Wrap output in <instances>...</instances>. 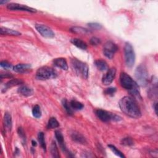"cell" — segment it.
Instances as JSON below:
<instances>
[{
  "instance_id": "obj_38",
  "label": "cell",
  "mask_w": 158,
  "mask_h": 158,
  "mask_svg": "<svg viewBox=\"0 0 158 158\" xmlns=\"http://www.w3.org/2000/svg\"><path fill=\"white\" fill-rule=\"evenodd\" d=\"M7 1H0V4H6V3H7Z\"/></svg>"
},
{
  "instance_id": "obj_12",
  "label": "cell",
  "mask_w": 158,
  "mask_h": 158,
  "mask_svg": "<svg viewBox=\"0 0 158 158\" xmlns=\"http://www.w3.org/2000/svg\"><path fill=\"white\" fill-rule=\"evenodd\" d=\"M31 69V65L28 64H19L13 67V70L15 72L23 73L29 71Z\"/></svg>"
},
{
  "instance_id": "obj_20",
  "label": "cell",
  "mask_w": 158,
  "mask_h": 158,
  "mask_svg": "<svg viewBox=\"0 0 158 158\" xmlns=\"http://www.w3.org/2000/svg\"><path fill=\"white\" fill-rule=\"evenodd\" d=\"M94 64L96 67L101 71H106L109 69L107 62L102 59H98L94 61Z\"/></svg>"
},
{
  "instance_id": "obj_21",
  "label": "cell",
  "mask_w": 158,
  "mask_h": 158,
  "mask_svg": "<svg viewBox=\"0 0 158 158\" xmlns=\"http://www.w3.org/2000/svg\"><path fill=\"white\" fill-rule=\"evenodd\" d=\"M70 31L74 33H77V34H82V35H85L91 33V30H88L85 28H83L81 27H72L70 29Z\"/></svg>"
},
{
  "instance_id": "obj_22",
  "label": "cell",
  "mask_w": 158,
  "mask_h": 158,
  "mask_svg": "<svg viewBox=\"0 0 158 158\" xmlns=\"http://www.w3.org/2000/svg\"><path fill=\"white\" fill-rule=\"evenodd\" d=\"M4 123L6 128L8 130H10L12 128V117L9 113L6 112L4 116Z\"/></svg>"
},
{
  "instance_id": "obj_24",
  "label": "cell",
  "mask_w": 158,
  "mask_h": 158,
  "mask_svg": "<svg viewBox=\"0 0 158 158\" xmlns=\"http://www.w3.org/2000/svg\"><path fill=\"white\" fill-rule=\"evenodd\" d=\"M59 123L56 120V118L54 117H51L49 118L48 121L47 128L48 129H54L59 127Z\"/></svg>"
},
{
  "instance_id": "obj_1",
  "label": "cell",
  "mask_w": 158,
  "mask_h": 158,
  "mask_svg": "<svg viewBox=\"0 0 158 158\" xmlns=\"http://www.w3.org/2000/svg\"><path fill=\"white\" fill-rule=\"evenodd\" d=\"M120 110L125 115L134 118H138L141 116V112L136 101L130 96H125L119 101Z\"/></svg>"
},
{
  "instance_id": "obj_34",
  "label": "cell",
  "mask_w": 158,
  "mask_h": 158,
  "mask_svg": "<svg viewBox=\"0 0 158 158\" xmlns=\"http://www.w3.org/2000/svg\"><path fill=\"white\" fill-rule=\"evenodd\" d=\"M90 43L92 45L96 46L98 44H99L101 43V40L99 39L97 37H92L90 39Z\"/></svg>"
},
{
  "instance_id": "obj_27",
  "label": "cell",
  "mask_w": 158,
  "mask_h": 158,
  "mask_svg": "<svg viewBox=\"0 0 158 158\" xmlns=\"http://www.w3.org/2000/svg\"><path fill=\"white\" fill-rule=\"evenodd\" d=\"M62 106H63L64 108L65 109V111L67 112V113L69 115H72L73 114V109H72V107H71V106L70 105V103L68 102L67 99H64L62 100Z\"/></svg>"
},
{
  "instance_id": "obj_11",
  "label": "cell",
  "mask_w": 158,
  "mask_h": 158,
  "mask_svg": "<svg viewBox=\"0 0 158 158\" xmlns=\"http://www.w3.org/2000/svg\"><path fill=\"white\" fill-rule=\"evenodd\" d=\"M116 73V69L115 68H111L107 70V73L103 76L102 78V82L105 85H110L115 77Z\"/></svg>"
},
{
  "instance_id": "obj_14",
  "label": "cell",
  "mask_w": 158,
  "mask_h": 158,
  "mask_svg": "<svg viewBox=\"0 0 158 158\" xmlns=\"http://www.w3.org/2000/svg\"><path fill=\"white\" fill-rule=\"evenodd\" d=\"M71 138L74 141H75L77 143L83 144L86 143V140L85 138L78 132L73 131V133H72Z\"/></svg>"
},
{
  "instance_id": "obj_33",
  "label": "cell",
  "mask_w": 158,
  "mask_h": 158,
  "mask_svg": "<svg viewBox=\"0 0 158 158\" xmlns=\"http://www.w3.org/2000/svg\"><path fill=\"white\" fill-rule=\"evenodd\" d=\"M88 25L93 30H100L102 28L101 25L98 23H89Z\"/></svg>"
},
{
  "instance_id": "obj_32",
  "label": "cell",
  "mask_w": 158,
  "mask_h": 158,
  "mask_svg": "<svg viewBox=\"0 0 158 158\" xmlns=\"http://www.w3.org/2000/svg\"><path fill=\"white\" fill-rule=\"evenodd\" d=\"M116 91V88H114V87H109L108 88H106L104 91V93L107 95H109V96H113L114 94V93Z\"/></svg>"
},
{
  "instance_id": "obj_17",
  "label": "cell",
  "mask_w": 158,
  "mask_h": 158,
  "mask_svg": "<svg viewBox=\"0 0 158 158\" xmlns=\"http://www.w3.org/2000/svg\"><path fill=\"white\" fill-rule=\"evenodd\" d=\"M0 33L1 35H10V36H19L21 33L16 30H14L12 29H9L6 27H1L0 28Z\"/></svg>"
},
{
  "instance_id": "obj_25",
  "label": "cell",
  "mask_w": 158,
  "mask_h": 158,
  "mask_svg": "<svg viewBox=\"0 0 158 158\" xmlns=\"http://www.w3.org/2000/svg\"><path fill=\"white\" fill-rule=\"evenodd\" d=\"M70 105L72 109H74L75 110H81L83 108V105L82 103L76 101V100H72L70 102Z\"/></svg>"
},
{
  "instance_id": "obj_37",
  "label": "cell",
  "mask_w": 158,
  "mask_h": 158,
  "mask_svg": "<svg viewBox=\"0 0 158 158\" xmlns=\"http://www.w3.org/2000/svg\"><path fill=\"white\" fill-rule=\"evenodd\" d=\"M31 143H32V145H33V146H36V142L35 141L32 140V141H31Z\"/></svg>"
},
{
  "instance_id": "obj_16",
  "label": "cell",
  "mask_w": 158,
  "mask_h": 158,
  "mask_svg": "<svg viewBox=\"0 0 158 158\" xmlns=\"http://www.w3.org/2000/svg\"><path fill=\"white\" fill-rule=\"evenodd\" d=\"M18 93H20V94L24 96H29L33 94V89L25 85H22L20 86L17 90Z\"/></svg>"
},
{
  "instance_id": "obj_15",
  "label": "cell",
  "mask_w": 158,
  "mask_h": 158,
  "mask_svg": "<svg viewBox=\"0 0 158 158\" xmlns=\"http://www.w3.org/2000/svg\"><path fill=\"white\" fill-rule=\"evenodd\" d=\"M22 83H23V81L20 80V79H12V80H9V81H7L5 84L4 87L2 89V92L6 91L7 89H9V88H10L13 86L19 85H21Z\"/></svg>"
},
{
  "instance_id": "obj_19",
  "label": "cell",
  "mask_w": 158,
  "mask_h": 158,
  "mask_svg": "<svg viewBox=\"0 0 158 158\" xmlns=\"http://www.w3.org/2000/svg\"><path fill=\"white\" fill-rule=\"evenodd\" d=\"M71 43L77 48L83 49V50H86L87 49V44L85 42L81 40L80 39L78 38H73L71 40Z\"/></svg>"
},
{
  "instance_id": "obj_9",
  "label": "cell",
  "mask_w": 158,
  "mask_h": 158,
  "mask_svg": "<svg viewBox=\"0 0 158 158\" xmlns=\"http://www.w3.org/2000/svg\"><path fill=\"white\" fill-rule=\"evenodd\" d=\"M35 28L41 34V36L47 38H52L54 37V33L48 26L44 24H36Z\"/></svg>"
},
{
  "instance_id": "obj_2",
  "label": "cell",
  "mask_w": 158,
  "mask_h": 158,
  "mask_svg": "<svg viewBox=\"0 0 158 158\" xmlns=\"http://www.w3.org/2000/svg\"><path fill=\"white\" fill-rule=\"evenodd\" d=\"M120 83L121 86L125 89L128 90L133 96L136 98H141L138 85L127 73L125 72L120 73Z\"/></svg>"
},
{
  "instance_id": "obj_31",
  "label": "cell",
  "mask_w": 158,
  "mask_h": 158,
  "mask_svg": "<svg viewBox=\"0 0 158 158\" xmlns=\"http://www.w3.org/2000/svg\"><path fill=\"white\" fill-rule=\"evenodd\" d=\"M17 133H18L19 136L20 137V138L22 139L23 143H25L26 142V137H25V132H24L23 128L22 127H19L18 130H17Z\"/></svg>"
},
{
  "instance_id": "obj_7",
  "label": "cell",
  "mask_w": 158,
  "mask_h": 158,
  "mask_svg": "<svg viewBox=\"0 0 158 158\" xmlns=\"http://www.w3.org/2000/svg\"><path fill=\"white\" fill-rule=\"evenodd\" d=\"M124 57L127 66L131 67L135 64V54L133 46L128 42H127L124 46Z\"/></svg>"
},
{
  "instance_id": "obj_3",
  "label": "cell",
  "mask_w": 158,
  "mask_h": 158,
  "mask_svg": "<svg viewBox=\"0 0 158 158\" xmlns=\"http://www.w3.org/2000/svg\"><path fill=\"white\" fill-rule=\"evenodd\" d=\"M135 76L138 85L142 86H145L148 85L149 81V75L144 65L140 64L136 67L135 72Z\"/></svg>"
},
{
  "instance_id": "obj_18",
  "label": "cell",
  "mask_w": 158,
  "mask_h": 158,
  "mask_svg": "<svg viewBox=\"0 0 158 158\" xmlns=\"http://www.w3.org/2000/svg\"><path fill=\"white\" fill-rule=\"evenodd\" d=\"M55 136H56V138L57 141H58L60 148H62V149L64 151H67V149H66V147H65V145L64 143V136H63L62 133L59 130H56L55 131Z\"/></svg>"
},
{
  "instance_id": "obj_35",
  "label": "cell",
  "mask_w": 158,
  "mask_h": 158,
  "mask_svg": "<svg viewBox=\"0 0 158 158\" xmlns=\"http://www.w3.org/2000/svg\"><path fill=\"white\" fill-rule=\"evenodd\" d=\"M0 65L1 67L4 68V69H10L12 66L9 62H8L7 61H6V60L1 61L0 63Z\"/></svg>"
},
{
  "instance_id": "obj_28",
  "label": "cell",
  "mask_w": 158,
  "mask_h": 158,
  "mask_svg": "<svg viewBox=\"0 0 158 158\" xmlns=\"http://www.w3.org/2000/svg\"><path fill=\"white\" fill-rule=\"evenodd\" d=\"M108 147L113 152V153L114 154H115L116 156H118L120 157H122V158L125 157V156L123 154V153L120 151H119L115 146L112 145V144H109Z\"/></svg>"
},
{
  "instance_id": "obj_29",
  "label": "cell",
  "mask_w": 158,
  "mask_h": 158,
  "mask_svg": "<svg viewBox=\"0 0 158 158\" xmlns=\"http://www.w3.org/2000/svg\"><path fill=\"white\" fill-rule=\"evenodd\" d=\"M33 115L35 118H40L41 116V111L38 105H35L32 109Z\"/></svg>"
},
{
  "instance_id": "obj_4",
  "label": "cell",
  "mask_w": 158,
  "mask_h": 158,
  "mask_svg": "<svg viewBox=\"0 0 158 158\" xmlns=\"http://www.w3.org/2000/svg\"><path fill=\"white\" fill-rule=\"evenodd\" d=\"M71 66L75 73L86 79L88 77V66L86 64L77 59H72L71 60Z\"/></svg>"
},
{
  "instance_id": "obj_36",
  "label": "cell",
  "mask_w": 158,
  "mask_h": 158,
  "mask_svg": "<svg viewBox=\"0 0 158 158\" xmlns=\"http://www.w3.org/2000/svg\"><path fill=\"white\" fill-rule=\"evenodd\" d=\"M157 102H155L154 103V106H153V108H154V111H155V113L156 114H157Z\"/></svg>"
},
{
  "instance_id": "obj_6",
  "label": "cell",
  "mask_w": 158,
  "mask_h": 158,
  "mask_svg": "<svg viewBox=\"0 0 158 158\" xmlns=\"http://www.w3.org/2000/svg\"><path fill=\"white\" fill-rule=\"evenodd\" d=\"M95 113L98 118L104 122L109 121H119L122 119L120 116L101 109H97L95 111Z\"/></svg>"
},
{
  "instance_id": "obj_8",
  "label": "cell",
  "mask_w": 158,
  "mask_h": 158,
  "mask_svg": "<svg viewBox=\"0 0 158 158\" xmlns=\"http://www.w3.org/2000/svg\"><path fill=\"white\" fill-rule=\"evenodd\" d=\"M117 50V45L111 41H107L103 46V54L108 59H112Z\"/></svg>"
},
{
  "instance_id": "obj_30",
  "label": "cell",
  "mask_w": 158,
  "mask_h": 158,
  "mask_svg": "<svg viewBox=\"0 0 158 158\" xmlns=\"http://www.w3.org/2000/svg\"><path fill=\"white\" fill-rule=\"evenodd\" d=\"M121 144L124 146H131L133 144V141L131 138H124L121 140Z\"/></svg>"
},
{
  "instance_id": "obj_26",
  "label": "cell",
  "mask_w": 158,
  "mask_h": 158,
  "mask_svg": "<svg viewBox=\"0 0 158 158\" xmlns=\"http://www.w3.org/2000/svg\"><path fill=\"white\" fill-rule=\"evenodd\" d=\"M38 141L40 144L41 147L43 148V149L44 151H46V142H45V139H44V133L43 132H40L38 133Z\"/></svg>"
},
{
  "instance_id": "obj_13",
  "label": "cell",
  "mask_w": 158,
  "mask_h": 158,
  "mask_svg": "<svg viewBox=\"0 0 158 158\" xmlns=\"http://www.w3.org/2000/svg\"><path fill=\"white\" fill-rule=\"evenodd\" d=\"M53 64L55 66L60 68L63 70H67L68 69V64L65 59L62 57H59L54 59Z\"/></svg>"
},
{
  "instance_id": "obj_23",
  "label": "cell",
  "mask_w": 158,
  "mask_h": 158,
  "mask_svg": "<svg viewBox=\"0 0 158 158\" xmlns=\"http://www.w3.org/2000/svg\"><path fill=\"white\" fill-rule=\"evenodd\" d=\"M50 151H51V155L53 157H56V158H58L60 157V154L59 153V151H58V148L57 146L56 145V143L55 141H52L51 145V148H50Z\"/></svg>"
},
{
  "instance_id": "obj_10",
  "label": "cell",
  "mask_w": 158,
  "mask_h": 158,
  "mask_svg": "<svg viewBox=\"0 0 158 158\" xmlns=\"http://www.w3.org/2000/svg\"><path fill=\"white\" fill-rule=\"evenodd\" d=\"M7 8L10 10H23L30 12H36V10L26 5L18 3H9L7 5Z\"/></svg>"
},
{
  "instance_id": "obj_5",
  "label": "cell",
  "mask_w": 158,
  "mask_h": 158,
  "mask_svg": "<svg viewBox=\"0 0 158 158\" xmlns=\"http://www.w3.org/2000/svg\"><path fill=\"white\" fill-rule=\"evenodd\" d=\"M57 72L52 68L48 66H43L39 68L36 73V77L39 80H48L56 78Z\"/></svg>"
}]
</instances>
